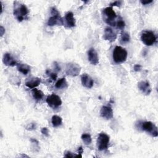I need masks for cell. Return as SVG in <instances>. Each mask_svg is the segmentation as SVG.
Listing matches in <instances>:
<instances>
[{"label":"cell","mask_w":158,"mask_h":158,"mask_svg":"<svg viewBox=\"0 0 158 158\" xmlns=\"http://www.w3.org/2000/svg\"><path fill=\"white\" fill-rule=\"evenodd\" d=\"M54 69H55L56 71L59 72V71L60 70V68L59 65H58V64H57L56 62H54Z\"/></svg>","instance_id":"cell-32"},{"label":"cell","mask_w":158,"mask_h":158,"mask_svg":"<svg viewBox=\"0 0 158 158\" xmlns=\"http://www.w3.org/2000/svg\"><path fill=\"white\" fill-rule=\"evenodd\" d=\"M2 62L5 65L9 66V67H13L14 65H17V62L13 58V57L11 56L9 53H5L2 57Z\"/></svg>","instance_id":"cell-15"},{"label":"cell","mask_w":158,"mask_h":158,"mask_svg":"<svg viewBox=\"0 0 158 158\" xmlns=\"http://www.w3.org/2000/svg\"><path fill=\"white\" fill-rule=\"evenodd\" d=\"M141 65L139 64H136L134 65V70L135 72H139L141 70Z\"/></svg>","instance_id":"cell-31"},{"label":"cell","mask_w":158,"mask_h":158,"mask_svg":"<svg viewBox=\"0 0 158 158\" xmlns=\"http://www.w3.org/2000/svg\"><path fill=\"white\" fill-rule=\"evenodd\" d=\"M41 82V80L40 78L38 77H31L28 80L26 83L25 85L27 86L28 88L30 89H33L35 87L38 86Z\"/></svg>","instance_id":"cell-16"},{"label":"cell","mask_w":158,"mask_h":158,"mask_svg":"<svg viewBox=\"0 0 158 158\" xmlns=\"http://www.w3.org/2000/svg\"><path fill=\"white\" fill-rule=\"evenodd\" d=\"M88 59L92 65H97L99 63V58L96 50L91 48L88 51Z\"/></svg>","instance_id":"cell-12"},{"label":"cell","mask_w":158,"mask_h":158,"mask_svg":"<svg viewBox=\"0 0 158 158\" xmlns=\"http://www.w3.org/2000/svg\"><path fill=\"white\" fill-rule=\"evenodd\" d=\"M130 35L127 32H122L121 36H120V43L122 44H127L130 42Z\"/></svg>","instance_id":"cell-22"},{"label":"cell","mask_w":158,"mask_h":158,"mask_svg":"<svg viewBox=\"0 0 158 158\" xmlns=\"http://www.w3.org/2000/svg\"><path fill=\"white\" fill-rule=\"evenodd\" d=\"M141 128L142 130L145 131L153 137H157L158 136L157 128L154 123L150 121H146L141 123Z\"/></svg>","instance_id":"cell-5"},{"label":"cell","mask_w":158,"mask_h":158,"mask_svg":"<svg viewBox=\"0 0 158 158\" xmlns=\"http://www.w3.org/2000/svg\"><path fill=\"white\" fill-rule=\"evenodd\" d=\"M122 1H114L113 2H111L110 4V7H113V6H117V7H120L121 5H122Z\"/></svg>","instance_id":"cell-28"},{"label":"cell","mask_w":158,"mask_h":158,"mask_svg":"<svg viewBox=\"0 0 158 158\" xmlns=\"http://www.w3.org/2000/svg\"><path fill=\"white\" fill-rule=\"evenodd\" d=\"M64 156L65 157H68V158H72V157H75L76 155L75 154H73L72 152H70V151H67L64 155Z\"/></svg>","instance_id":"cell-30"},{"label":"cell","mask_w":158,"mask_h":158,"mask_svg":"<svg viewBox=\"0 0 158 158\" xmlns=\"http://www.w3.org/2000/svg\"><path fill=\"white\" fill-rule=\"evenodd\" d=\"M81 138L82 139V141H83V143L86 144V145H89L92 142V139H91V136L88 133H83L81 136Z\"/></svg>","instance_id":"cell-23"},{"label":"cell","mask_w":158,"mask_h":158,"mask_svg":"<svg viewBox=\"0 0 158 158\" xmlns=\"http://www.w3.org/2000/svg\"><path fill=\"white\" fill-rule=\"evenodd\" d=\"M28 13L29 10L27 7L23 4H20L18 6L15 5V7L14 9V15L20 22L28 19Z\"/></svg>","instance_id":"cell-2"},{"label":"cell","mask_w":158,"mask_h":158,"mask_svg":"<svg viewBox=\"0 0 158 158\" xmlns=\"http://www.w3.org/2000/svg\"><path fill=\"white\" fill-rule=\"evenodd\" d=\"M31 94L33 98L36 101H40L44 97V93L42 91L36 88H33L31 90Z\"/></svg>","instance_id":"cell-19"},{"label":"cell","mask_w":158,"mask_h":158,"mask_svg":"<svg viewBox=\"0 0 158 158\" xmlns=\"http://www.w3.org/2000/svg\"><path fill=\"white\" fill-rule=\"evenodd\" d=\"M141 41L146 46H152L157 41V37L155 33L151 30H145L141 35Z\"/></svg>","instance_id":"cell-3"},{"label":"cell","mask_w":158,"mask_h":158,"mask_svg":"<svg viewBox=\"0 0 158 158\" xmlns=\"http://www.w3.org/2000/svg\"><path fill=\"white\" fill-rule=\"evenodd\" d=\"M81 71L80 66L75 63H68L66 65L65 73L67 75L72 77H76L79 75Z\"/></svg>","instance_id":"cell-7"},{"label":"cell","mask_w":158,"mask_h":158,"mask_svg":"<svg viewBox=\"0 0 158 158\" xmlns=\"http://www.w3.org/2000/svg\"><path fill=\"white\" fill-rule=\"evenodd\" d=\"M115 26L117 27V28L120 29V30H123V28L125 27V22L123 20V19L122 18H120L115 23Z\"/></svg>","instance_id":"cell-24"},{"label":"cell","mask_w":158,"mask_h":158,"mask_svg":"<svg viewBox=\"0 0 158 158\" xmlns=\"http://www.w3.org/2000/svg\"><path fill=\"white\" fill-rule=\"evenodd\" d=\"M138 87L139 90L144 94L149 95L151 92L150 84L148 81H141L138 83Z\"/></svg>","instance_id":"cell-13"},{"label":"cell","mask_w":158,"mask_h":158,"mask_svg":"<svg viewBox=\"0 0 158 158\" xmlns=\"http://www.w3.org/2000/svg\"><path fill=\"white\" fill-rule=\"evenodd\" d=\"M81 81L82 85L87 88H91L93 86V80L86 73H84L81 76Z\"/></svg>","instance_id":"cell-14"},{"label":"cell","mask_w":158,"mask_h":158,"mask_svg":"<svg viewBox=\"0 0 158 158\" xmlns=\"http://www.w3.org/2000/svg\"><path fill=\"white\" fill-rule=\"evenodd\" d=\"M17 69L19 72H21L23 75H27L30 71V66L25 64H17Z\"/></svg>","instance_id":"cell-18"},{"label":"cell","mask_w":158,"mask_h":158,"mask_svg":"<svg viewBox=\"0 0 158 158\" xmlns=\"http://www.w3.org/2000/svg\"><path fill=\"white\" fill-rule=\"evenodd\" d=\"M51 123L54 127H57L61 125V124L62 123V119L60 116L54 115L52 117Z\"/></svg>","instance_id":"cell-20"},{"label":"cell","mask_w":158,"mask_h":158,"mask_svg":"<svg viewBox=\"0 0 158 158\" xmlns=\"http://www.w3.org/2000/svg\"><path fill=\"white\" fill-rule=\"evenodd\" d=\"M63 25L64 20L62 18L60 17L59 14L53 15L48 20V25L50 27H52L54 25Z\"/></svg>","instance_id":"cell-9"},{"label":"cell","mask_w":158,"mask_h":158,"mask_svg":"<svg viewBox=\"0 0 158 158\" xmlns=\"http://www.w3.org/2000/svg\"><path fill=\"white\" fill-rule=\"evenodd\" d=\"M110 141L109 136L105 133H100L97 138V146L99 151H104L108 148Z\"/></svg>","instance_id":"cell-4"},{"label":"cell","mask_w":158,"mask_h":158,"mask_svg":"<svg viewBox=\"0 0 158 158\" xmlns=\"http://www.w3.org/2000/svg\"><path fill=\"white\" fill-rule=\"evenodd\" d=\"M103 14L106 17L105 22L111 26H115L116 22L115 21V19L117 17V14L113 10V8L112 7H107L104 9Z\"/></svg>","instance_id":"cell-6"},{"label":"cell","mask_w":158,"mask_h":158,"mask_svg":"<svg viewBox=\"0 0 158 158\" xmlns=\"http://www.w3.org/2000/svg\"><path fill=\"white\" fill-rule=\"evenodd\" d=\"M128 53L125 48L121 46H116L113 51L112 58L114 61L117 64L123 63L126 61Z\"/></svg>","instance_id":"cell-1"},{"label":"cell","mask_w":158,"mask_h":158,"mask_svg":"<svg viewBox=\"0 0 158 158\" xmlns=\"http://www.w3.org/2000/svg\"><path fill=\"white\" fill-rule=\"evenodd\" d=\"M36 127V124L35 123H31L26 127V129L28 130H33L35 129Z\"/></svg>","instance_id":"cell-26"},{"label":"cell","mask_w":158,"mask_h":158,"mask_svg":"<svg viewBox=\"0 0 158 158\" xmlns=\"http://www.w3.org/2000/svg\"><path fill=\"white\" fill-rule=\"evenodd\" d=\"M66 27L69 28L75 26V19L73 17V14L72 12H68L65 16Z\"/></svg>","instance_id":"cell-17"},{"label":"cell","mask_w":158,"mask_h":158,"mask_svg":"<svg viewBox=\"0 0 158 158\" xmlns=\"http://www.w3.org/2000/svg\"><path fill=\"white\" fill-rule=\"evenodd\" d=\"M152 0H149V1H141V3L143 5H146V4H149L151 2H152Z\"/></svg>","instance_id":"cell-33"},{"label":"cell","mask_w":158,"mask_h":158,"mask_svg":"<svg viewBox=\"0 0 158 158\" xmlns=\"http://www.w3.org/2000/svg\"><path fill=\"white\" fill-rule=\"evenodd\" d=\"M83 149L82 148L81 146L79 147L78 149V155H76V157H82V156H81V154L83 153Z\"/></svg>","instance_id":"cell-29"},{"label":"cell","mask_w":158,"mask_h":158,"mask_svg":"<svg viewBox=\"0 0 158 158\" xmlns=\"http://www.w3.org/2000/svg\"><path fill=\"white\" fill-rule=\"evenodd\" d=\"M4 33H5V28L2 26H1L0 27V35H1V36H2L4 34Z\"/></svg>","instance_id":"cell-34"},{"label":"cell","mask_w":158,"mask_h":158,"mask_svg":"<svg viewBox=\"0 0 158 158\" xmlns=\"http://www.w3.org/2000/svg\"><path fill=\"white\" fill-rule=\"evenodd\" d=\"M46 73H47V74L50 77V78H51L52 80H56V78H57V73H54V72H51L49 71V70H46Z\"/></svg>","instance_id":"cell-25"},{"label":"cell","mask_w":158,"mask_h":158,"mask_svg":"<svg viewBox=\"0 0 158 158\" xmlns=\"http://www.w3.org/2000/svg\"><path fill=\"white\" fill-rule=\"evenodd\" d=\"M101 116L107 120H110L113 117V110L110 106H104L100 110Z\"/></svg>","instance_id":"cell-11"},{"label":"cell","mask_w":158,"mask_h":158,"mask_svg":"<svg viewBox=\"0 0 158 158\" xmlns=\"http://www.w3.org/2000/svg\"><path fill=\"white\" fill-rule=\"evenodd\" d=\"M41 132L45 136H49V130H48V128H46V127L42 128L41 130Z\"/></svg>","instance_id":"cell-27"},{"label":"cell","mask_w":158,"mask_h":158,"mask_svg":"<svg viewBox=\"0 0 158 158\" xmlns=\"http://www.w3.org/2000/svg\"><path fill=\"white\" fill-rule=\"evenodd\" d=\"M46 102L51 107L56 108L61 106L62 100L58 95L56 94H52L47 97Z\"/></svg>","instance_id":"cell-8"},{"label":"cell","mask_w":158,"mask_h":158,"mask_svg":"<svg viewBox=\"0 0 158 158\" xmlns=\"http://www.w3.org/2000/svg\"><path fill=\"white\" fill-rule=\"evenodd\" d=\"M55 87L57 89L65 88L67 87V83L65 78H61L55 84Z\"/></svg>","instance_id":"cell-21"},{"label":"cell","mask_w":158,"mask_h":158,"mask_svg":"<svg viewBox=\"0 0 158 158\" xmlns=\"http://www.w3.org/2000/svg\"><path fill=\"white\" fill-rule=\"evenodd\" d=\"M103 38L104 40L109 41V42H113L116 40L117 35L111 28L107 27L104 30Z\"/></svg>","instance_id":"cell-10"}]
</instances>
